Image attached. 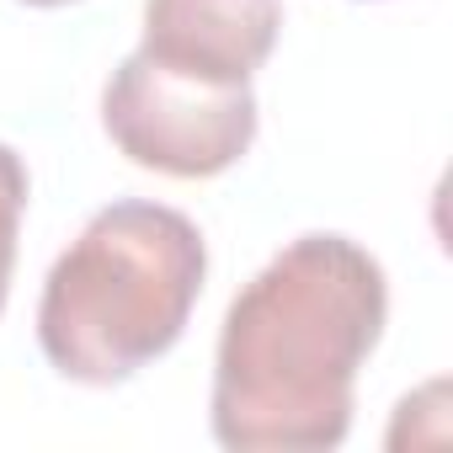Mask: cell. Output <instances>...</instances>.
Here are the masks:
<instances>
[{
    "label": "cell",
    "mask_w": 453,
    "mask_h": 453,
    "mask_svg": "<svg viewBox=\"0 0 453 453\" xmlns=\"http://www.w3.org/2000/svg\"><path fill=\"white\" fill-rule=\"evenodd\" d=\"M283 33V0H144L139 49L219 86H251Z\"/></svg>",
    "instance_id": "4"
},
{
    "label": "cell",
    "mask_w": 453,
    "mask_h": 453,
    "mask_svg": "<svg viewBox=\"0 0 453 453\" xmlns=\"http://www.w3.org/2000/svg\"><path fill=\"white\" fill-rule=\"evenodd\" d=\"M203 278L208 246L181 208L107 203L43 283L38 347L70 384L112 389L181 342Z\"/></svg>",
    "instance_id": "2"
},
{
    "label": "cell",
    "mask_w": 453,
    "mask_h": 453,
    "mask_svg": "<svg viewBox=\"0 0 453 453\" xmlns=\"http://www.w3.org/2000/svg\"><path fill=\"white\" fill-rule=\"evenodd\" d=\"M102 128L134 165L176 181H203L230 171L251 150L257 91L197 81L134 49L102 91Z\"/></svg>",
    "instance_id": "3"
},
{
    "label": "cell",
    "mask_w": 453,
    "mask_h": 453,
    "mask_svg": "<svg viewBox=\"0 0 453 453\" xmlns=\"http://www.w3.org/2000/svg\"><path fill=\"white\" fill-rule=\"evenodd\" d=\"M22 6H43V12H54V6H70V0H22Z\"/></svg>",
    "instance_id": "6"
},
{
    "label": "cell",
    "mask_w": 453,
    "mask_h": 453,
    "mask_svg": "<svg viewBox=\"0 0 453 453\" xmlns=\"http://www.w3.org/2000/svg\"><path fill=\"white\" fill-rule=\"evenodd\" d=\"M389 283L347 235L288 241L230 304L208 426L230 453H326L352 432V384L384 336Z\"/></svg>",
    "instance_id": "1"
},
{
    "label": "cell",
    "mask_w": 453,
    "mask_h": 453,
    "mask_svg": "<svg viewBox=\"0 0 453 453\" xmlns=\"http://www.w3.org/2000/svg\"><path fill=\"white\" fill-rule=\"evenodd\" d=\"M27 165L12 144H0V310L12 294V267H17V235H22V213H27Z\"/></svg>",
    "instance_id": "5"
}]
</instances>
